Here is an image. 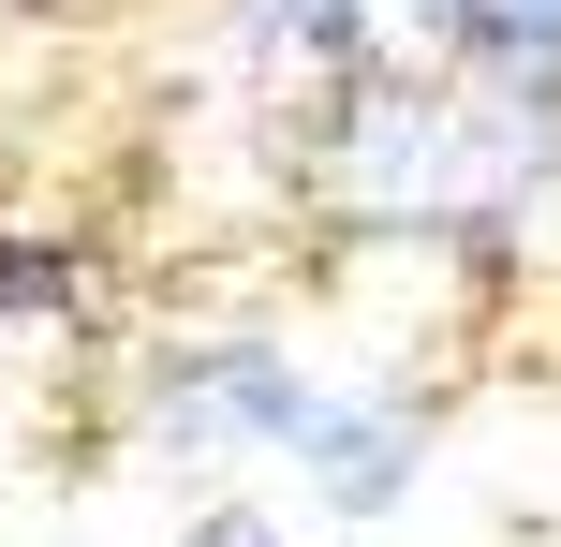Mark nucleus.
Instances as JSON below:
<instances>
[{"label": "nucleus", "mask_w": 561, "mask_h": 547, "mask_svg": "<svg viewBox=\"0 0 561 547\" xmlns=\"http://www.w3.org/2000/svg\"><path fill=\"white\" fill-rule=\"evenodd\" d=\"M163 430L310 459L340 503H385L399 474H414V430H385V414L325 400V385H310V371H280V355H193V371H163Z\"/></svg>", "instance_id": "f257e3e1"}, {"label": "nucleus", "mask_w": 561, "mask_h": 547, "mask_svg": "<svg viewBox=\"0 0 561 547\" xmlns=\"http://www.w3.org/2000/svg\"><path fill=\"white\" fill-rule=\"evenodd\" d=\"M458 30H488L473 0H266V75L340 104V118H369L399 89H444Z\"/></svg>", "instance_id": "f03ea898"}, {"label": "nucleus", "mask_w": 561, "mask_h": 547, "mask_svg": "<svg viewBox=\"0 0 561 547\" xmlns=\"http://www.w3.org/2000/svg\"><path fill=\"white\" fill-rule=\"evenodd\" d=\"M473 15H488V30H517V45H533V30L561 45V0H473Z\"/></svg>", "instance_id": "7ed1b4c3"}, {"label": "nucleus", "mask_w": 561, "mask_h": 547, "mask_svg": "<svg viewBox=\"0 0 561 547\" xmlns=\"http://www.w3.org/2000/svg\"><path fill=\"white\" fill-rule=\"evenodd\" d=\"M193 547H280V518H252V503H222V518H207Z\"/></svg>", "instance_id": "20e7f679"}]
</instances>
